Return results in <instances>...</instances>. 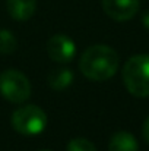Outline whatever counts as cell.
<instances>
[{"label": "cell", "instance_id": "6da1fadb", "mask_svg": "<svg viewBox=\"0 0 149 151\" xmlns=\"http://www.w3.org/2000/svg\"><path fill=\"white\" fill-rule=\"evenodd\" d=\"M79 66L85 78L91 81H107L118 69V54L108 46L97 44L83 51Z\"/></svg>", "mask_w": 149, "mask_h": 151}, {"label": "cell", "instance_id": "7a4b0ae2", "mask_svg": "<svg viewBox=\"0 0 149 151\" xmlns=\"http://www.w3.org/2000/svg\"><path fill=\"white\" fill-rule=\"evenodd\" d=\"M123 81L127 91L135 97L149 96V54L130 57L123 68Z\"/></svg>", "mask_w": 149, "mask_h": 151}, {"label": "cell", "instance_id": "3957f363", "mask_svg": "<svg viewBox=\"0 0 149 151\" xmlns=\"http://www.w3.org/2000/svg\"><path fill=\"white\" fill-rule=\"evenodd\" d=\"M12 126L21 135L35 137V135H40L46 129L47 114L41 107L28 104L18 109L12 114Z\"/></svg>", "mask_w": 149, "mask_h": 151}, {"label": "cell", "instance_id": "277c9868", "mask_svg": "<svg viewBox=\"0 0 149 151\" xmlns=\"http://www.w3.org/2000/svg\"><path fill=\"white\" fill-rule=\"evenodd\" d=\"M0 94L7 101L19 104L29 99L31 84L22 72L9 69L0 73Z\"/></svg>", "mask_w": 149, "mask_h": 151}, {"label": "cell", "instance_id": "5b68a950", "mask_svg": "<svg viewBox=\"0 0 149 151\" xmlns=\"http://www.w3.org/2000/svg\"><path fill=\"white\" fill-rule=\"evenodd\" d=\"M47 54L57 63H67L76 54V46L72 38L63 34L53 35L47 43Z\"/></svg>", "mask_w": 149, "mask_h": 151}, {"label": "cell", "instance_id": "8992f818", "mask_svg": "<svg viewBox=\"0 0 149 151\" xmlns=\"http://www.w3.org/2000/svg\"><path fill=\"white\" fill-rule=\"evenodd\" d=\"M104 12L114 21L132 19L139 10V0H101Z\"/></svg>", "mask_w": 149, "mask_h": 151}, {"label": "cell", "instance_id": "52a82bcc", "mask_svg": "<svg viewBox=\"0 0 149 151\" xmlns=\"http://www.w3.org/2000/svg\"><path fill=\"white\" fill-rule=\"evenodd\" d=\"M9 15L19 22H25L32 18L37 9V0H7L6 3Z\"/></svg>", "mask_w": 149, "mask_h": 151}, {"label": "cell", "instance_id": "ba28073f", "mask_svg": "<svg viewBox=\"0 0 149 151\" xmlns=\"http://www.w3.org/2000/svg\"><path fill=\"white\" fill-rule=\"evenodd\" d=\"M108 151H139V144L130 132H117L110 139Z\"/></svg>", "mask_w": 149, "mask_h": 151}, {"label": "cell", "instance_id": "9c48e42d", "mask_svg": "<svg viewBox=\"0 0 149 151\" xmlns=\"http://www.w3.org/2000/svg\"><path fill=\"white\" fill-rule=\"evenodd\" d=\"M73 82V72L67 68H56L48 73V85L54 91H64Z\"/></svg>", "mask_w": 149, "mask_h": 151}, {"label": "cell", "instance_id": "30bf717a", "mask_svg": "<svg viewBox=\"0 0 149 151\" xmlns=\"http://www.w3.org/2000/svg\"><path fill=\"white\" fill-rule=\"evenodd\" d=\"M18 47L16 37L6 28H0V54H12Z\"/></svg>", "mask_w": 149, "mask_h": 151}, {"label": "cell", "instance_id": "8fae6325", "mask_svg": "<svg viewBox=\"0 0 149 151\" xmlns=\"http://www.w3.org/2000/svg\"><path fill=\"white\" fill-rule=\"evenodd\" d=\"M67 151H97L95 145L86 138H73L67 144Z\"/></svg>", "mask_w": 149, "mask_h": 151}, {"label": "cell", "instance_id": "7c38bea8", "mask_svg": "<svg viewBox=\"0 0 149 151\" xmlns=\"http://www.w3.org/2000/svg\"><path fill=\"white\" fill-rule=\"evenodd\" d=\"M142 135H143L145 141L149 144V117L145 120V123H143V126H142Z\"/></svg>", "mask_w": 149, "mask_h": 151}, {"label": "cell", "instance_id": "4fadbf2b", "mask_svg": "<svg viewBox=\"0 0 149 151\" xmlns=\"http://www.w3.org/2000/svg\"><path fill=\"white\" fill-rule=\"evenodd\" d=\"M142 24L149 29V10L146 13H143V16H142Z\"/></svg>", "mask_w": 149, "mask_h": 151}, {"label": "cell", "instance_id": "5bb4252c", "mask_svg": "<svg viewBox=\"0 0 149 151\" xmlns=\"http://www.w3.org/2000/svg\"><path fill=\"white\" fill-rule=\"evenodd\" d=\"M40 151H50V150H40Z\"/></svg>", "mask_w": 149, "mask_h": 151}]
</instances>
